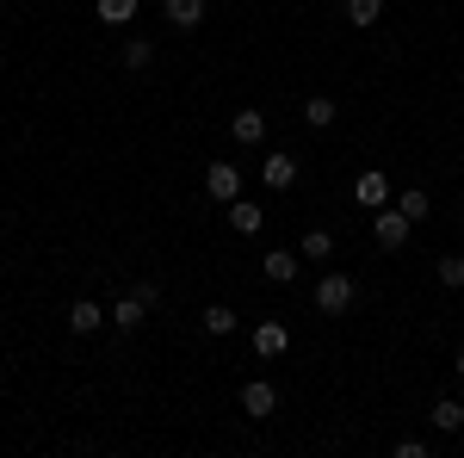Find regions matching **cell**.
I'll return each instance as SVG.
<instances>
[{"label":"cell","instance_id":"obj_4","mask_svg":"<svg viewBox=\"0 0 464 458\" xmlns=\"http://www.w3.org/2000/svg\"><path fill=\"white\" fill-rule=\"evenodd\" d=\"M205 192H211L217 205L242 199V168H229V161H211V168H205Z\"/></svg>","mask_w":464,"mask_h":458},{"label":"cell","instance_id":"obj_12","mask_svg":"<svg viewBox=\"0 0 464 458\" xmlns=\"http://www.w3.org/2000/svg\"><path fill=\"white\" fill-rule=\"evenodd\" d=\"M168 25L174 32H198L205 25V0H168Z\"/></svg>","mask_w":464,"mask_h":458},{"label":"cell","instance_id":"obj_6","mask_svg":"<svg viewBox=\"0 0 464 458\" xmlns=\"http://www.w3.org/2000/svg\"><path fill=\"white\" fill-rule=\"evenodd\" d=\"M260 180H266V192H291V186H297V155L273 149V155H266V168H260Z\"/></svg>","mask_w":464,"mask_h":458},{"label":"cell","instance_id":"obj_23","mask_svg":"<svg viewBox=\"0 0 464 458\" xmlns=\"http://www.w3.org/2000/svg\"><path fill=\"white\" fill-rule=\"evenodd\" d=\"M452 372H459V378H464V347H459V365H452Z\"/></svg>","mask_w":464,"mask_h":458},{"label":"cell","instance_id":"obj_2","mask_svg":"<svg viewBox=\"0 0 464 458\" xmlns=\"http://www.w3.org/2000/svg\"><path fill=\"white\" fill-rule=\"evenodd\" d=\"M353 205H359V211H384V205H391V174L365 168V174L353 180Z\"/></svg>","mask_w":464,"mask_h":458},{"label":"cell","instance_id":"obj_3","mask_svg":"<svg viewBox=\"0 0 464 458\" xmlns=\"http://www.w3.org/2000/svg\"><path fill=\"white\" fill-rule=\"evenodd\" d=\"M409 229H415V223H409V217L396 211V205L372 211V236H378V248H402V242H409Z\"/></svg>","mask_w":464,"mask_h":458},{"label":"cell","instance_id":"obj_22","mask_svg":"<svg viewBox=\"0 0 464 458\" xmlns=\"http://www.w3.org/2000/svg\"><path fill=\"white\" fill-rule=\"evenodd\" d=\"M149 63H155V44L149 37H130L124 44V69H149Z\"/></svg>","mask_w":464,"mask_h":458},{"label":"cell","instance_id":"obj_8","mask_svg":"<svg viewBox=\"0 0 464 458\" xmlns=\"http://www.w3.org/2000/svg\"><path fill=\"white\" fill-rule=\"evenodd\" d=\"M248 341H254V353H260V359H279V353H285V347H291V335H285V322H260V328H254Z\"/></svg>","mask_w":464,"mask_h":458},{"label":"cell","instance_id":"obj_14","mask_svg":"<svg viewBox=\"0 0 464 458\" xmlns=\"http://www.w3.org/2000/svg\"><path fill=\"white\" fill-rule=\"evenodd\" d=\"M297 273H304V267H297V254H291V248H273V254H266V279H273V285H291Z\"/></svg>","mask_w":464,"mask_h":458},{"label":"cell","instance_id":"obj_5","mask_svg":"<svg viewBox=\"0 0 464 458\" xmlns=\"http://www.w3.org/2000/svg\"><path fill=\"white\" fill-rule=\"evenodd\" d=\"M273 409H279V390L266 385V378H248V385H242V415H254V422H266Z\"/></svg>","mask_w":464,"mask_h":458},{"label":"cell","instance_id":"obj_7","mask_svg":"<svg viewBox=\"0 0 464 458\" xmlns=\"http://www.w3.org/2000/svg\"><path fill=\"white\" fill-rule=\"evenodd\" d=\"M229 137L242 142V149H254V142H266V112L242 106V112H236V118H229Z\"/></svg>","mask_w":464,"mask_h":458},{"label":"cell","instance_id":"obj_17","mask_svg":"<svg viewBox=\"0 0 464 458\" xmlns=\"http://www.w3.org/2000/svg\"><path fill=\"white\" fill-rule=\"evenodd\" d=\"M384 19V0H347V25H359V32H372Z\"/></svg>","mask_w":464,"mask_h":458},{"label":"cell","instance_id":"obj_1","mask_svg":"<svg viewBox=\"0 0 464 458\" xmlns=\"http://www.w3.org/2000/svg\"><path fill=\"white\" fill-rule=\"evenodd\" d=\"M359 297V285L347 279V273H328V279H316V310L322 317H347Z\"/></svg>","mask_w":464,"mask_h":458},{"label":"cell","instance_id":"obj_19","mask_svg":"<svg viewBox=\"0 0 464 458\" xmlns=\"http://www.w3.org/2000/svg\"><path fill=\"white\" fill-rule=\"evenodd\" d=\"M198 322H205V335H217V341H223V335H236V310H229V304H211Z\"/></svg>","mask_w":464,"mask_h":458},{"label":"cell","instance_id":"obj_9","mask_svg":"<svg viewBox=\"0 0 464 458\" xmlns=\"http://www.w3.org/2000/svg\"><path fill=\"white\" fill-rule=\"evenodd\" d=\"M106 310H100V304H93V297H74V304H69V328H74V335H93V328H106Z\"/></svg>","mask_w":464,"mask_h":458},{"label":"cell","instance_id":"obj_18","mask_svg":"<svg viewBox=\"0 0 464 458\" xmlns=\"http://www.w3.org/2000/svg\"><path fill=\"white\" fill-rule=\"evenodd\" d=\"M297 254H304V260H328V254H334V236H328V229H304Z\"/></svg>","mask_w":464,"mask_h":458},{"label":"cell","instance_id":"obj_11","mask_svg":"<svg viewBox=\"0 0 464 458\" xmlns=\"http://www.w3.org/2000/svg\"><path fill=\"white\" fill-rule=\"evenodd\" d=\"M137 6H143V0H93V19L118 32V25H130V19H137Z\"/></svg>","mask_w":464,"mask_h":458},{"label":"cell","instance_id":"obj_10","mask_svg":"<svg viewBox=\"0 0 464 458\" xmlns=\"http://www.w3.org/2000/svg\"><path fill=\"white\" fill-rule=\"evenodd\" d=\"M260 223H266V211L254 199H229V229L236 236H260Z\"/></svg>","mask_w":464,"mask_h":458},{"label":"cell","instance_id":"obj_13","mask_svg":"<svg viewBox=\"0 0 464 458\" xmlns=\"http://www.w3.org/2000/svg\"><path fill=\"white\" fill-rule=\"evenodd\" d=\"M106 317L118 322V328H143V317H149V304H143V297H137V291H130V297H118V304H111Z\"/></svg>","mask_w":464,"mask_h":458},{"label":"cell","instance_id":"obj_20","mask_svg":"<svg viewBox=\"0 0 464 458\" xmlns=\"http://www.w3.org/2000/svg\"><path fill=\"white\" fill-rule=\"evenodd\" d=\"M391 205L409 217V223H421V217H428V192H421V186H409V192H396Z\"/></svg>","mask_w":464,"mask_h":458},{"label":"cell","instance_id":"obj_21","mask_svg":"<svg viewBox=\"0 0 464 458\" xmlns=\"http://www.w3.org/2000/svg\"><path fill=\"white\" fill-rule=\"evenodd\" d=\"M433 273H440L446 291H459V285H464V254H440V260H433Z\"/></svg>","mask_w":464,"mask_h":458},{"label":"cell","instance_id":"obj_15","mask_svg":"<svg viewBox=\"0 0 464 458\" xmlns=\"http://www.w3.org/2000/svg\"><path fill=\"white\" fill-rule=\"evenodd\" d=\"M433 427H440V434H459L464 427V403L459 396H440V403H433Z\"/></svg>","mask_w":464,"mask_h":458},{"label":"cell","instance_id":"obj_16","mask_svg":"<svg viewBox=\"0 0 464 458\" xmlns=\"http://www.w3.org/2000/svg\"><path fill=\"white\" fill-rule=\"evenodd\" d=\"M334 118H341V112H334V100H328V93H316V100H304V124H310V131H328Z\"/></svg>","mask_w":464,"mask_h":458}]
</instances>
